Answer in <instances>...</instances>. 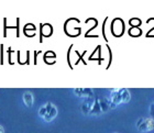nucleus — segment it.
I'll use <instances>...</instances> for the list:
<instances>
[{"mask_svg":"<svg viewBox=\"0 0 154 133\" xmlns=\"http://www.w3.org/2000/svg\"><path fill=\"white\" fill-rule=\"evenodd\" d=\"M150 114L152 118H154V102L150 106Z\"/></svg>","mask_w":154,"mask_h":133,"instance_id":"nucleus-9","label":"nucleus"},{"mask_svg":"<svg viewBox=\"0 0 154 133\" xmlns=\"http://www.w3.org/2000/svg\"><path fill=\"white\" fill-rule=\"evenodd\" d=\"M38 116L45 121V122H51L53 119L57 116V108L55 107L52 102H46L38 109Z\"/></svg>","mask_w":154,"mask_h":133,"instance_id":"nucleus-1","label":"nucleus"},{"mask_svg":"<svg viewBox=\"0 0 154 133\" xmlns=\"http://www.w3.org/2000/svg\"><path fill=\"white\" fill-rule=\"evenodd\" d=\"M95 99L96 98H88V99H85L82 104V107H80V110L83 112L84 114H89L90 113V110H91V108H93V104L95 102Z\"/></svg>","mask_w":154,"mask_h":133,"instance_id":"nucleus-6","label":"nucleus"},{"mask_svg":"<svg viewBox=\"0 0 154 133\" xmlns=\"http://www.w3.org/2000/svg\"><path fill=\"white\" fill-rule=\"evenodd\" d=\"M23 98V102L28 108H31L33 106V101H34V98H33V95L30 92V91H26L22 96Z\"/></svg>","mask_w":154,"mask_h":133,"instance_id":"nucleus-7","label":"nucleus"},{"mask_svg":"<svg viewBox=\"0 0 154 133\" xmlns=\"http://www.w3.org/2000/svg\"><path fill=\"white\" fill-rule=\"evenodd\" d=\"M110 91H111L110 101L116 106L122 104V88H116V89H111Z\"/></svg>","mask_w":154,"mask_h":133,"instance_id":"nucleus-5","label":"nucleus"},{"mask_svg":"<svg viewBox=\"0 0 154 133\" xmlns=\"http://www.w3.org/2000/svg\"><path fill=\"white\" fill-rule=\"evenodd\" d=\"M0 133H5V129H3V127H1V125H0Z\"/></svg>","mask_w":154,"mask_h":133,"instance_id":"nucleus-10","label":"nucleus"},{"mask_svg":"<svg viewBox=\"0 0 154 133\" xmlns=\"http://www.w3.org/2000/svg\"><path fill=\"white\" fill-rule=\"evenodd\" d=\"M137 128L140 132H150L154 129L153 118H140L137 122Z\"/></svg>","mask_w":154,"mask_h":133,"instance_id":"nucleus-3","label":"nucleus"},{"mask_svg":"<svg viewBox=\"0 0 154 133\" xmlns=\"http://www.w3.org/2000/svg\"><path fill=\"white\" fill-rule=\"evenodd\" d=\"M110 104H111V101L106 99V98H96L89 114H91V116H99V114L105 113L106 111H108L110 109Z\"/></svg>","mask_w":154,"mask_h":133,"instance_id":"nucleus-2","label":"nucleus"},{"mask_svg":"<svg viewBox=\"0 0 154 133\" xmlns=\"http://www.w3.org/2000/svg\"><path fill=\"white\" fill-rule=\"evenodd\" d=\"M131 99V94L127 88H122V104H128Z\"/></svg>","mask_w":154,"mask_h":133,"instance_id":"nucleus-8","label":"nucleus"},{"mask_svg":"<svg viewBox=\"0 0 154 133\" xmlns=\"http://www.w3.org/2000/svg\"><path fill=\"white\" fill-rule=\"evenodd\" d=\"M73 92L77 97L84 98V100L94 97V90L91 88H75L73 89Z\"/></svg>","mask_w":154,"mask_h":133,"instance_id":"nucleus-4","label":"nucleus"}]
</instances>
